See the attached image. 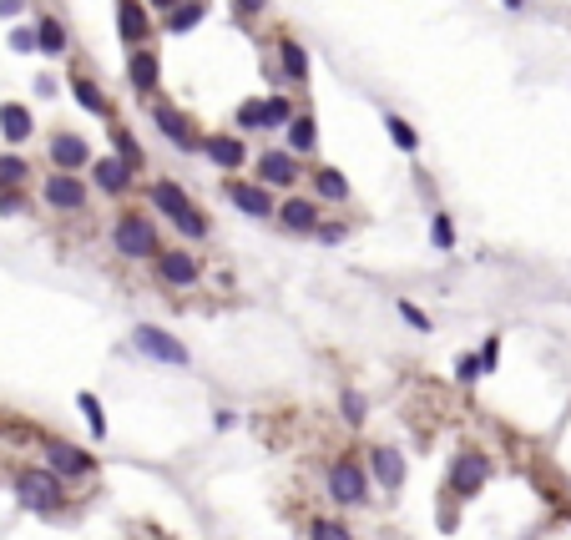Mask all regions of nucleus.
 I'll return each mask as SVG.
<instances>
[{
  "instance_id": "c756f323",
  "label": "nucleus",
  "mask_w": 571,
  "mask_h": 540,
  "mask_svg": "<svg viewBox=\"0 0 571 540\" xmlns=\"http://www.w3.org/2000/svg\"><path fill=\"white\" fill-rule=\"evenodd\" d=\"M430 243H435L440 253L455 248V223H451V213H435V217H430Z\"/></svg>"
},
{
  "instance_id": "2f4dec72",
  "label": "nucleus",
  "mask_w": 571,
  "mask_h": 540,
  "mask_svg": "<svg viewBox=\"0 0 571 540\" xmlns=\"http://www.w3.org/2000/svg\"><path fill=\"white\" fill-rule=\"evenodd\" d=\"M77 404H81V414H87V424H91V434H97V440H101V434H107V414H101V404H97V394H87V389H81V394H77Z\"/></svg>"
},
{
  "instance_id": "58836bf2",
  "label": "nucleus",
  "mask_w": 571,
  "mask_h": 540,
  "mask_svg": "<svg viewBox=\"0 0 571 540\" xmlns=\"http://www.w3.org/2000/svg\"><path fill=\"white\" fill-rule=\"evenodd\" d=\"M264 11H268V0H233V16L238 21H258Z\"/></svg>"
},
{
  "instance_id": "9d476101",
  "label": "nucleus",
  "mask_w": 571,
  "mask_h": 540,
  "mask_svg": "<svg viewBox=\"0 0 571 540\" xmlns=\"http://www.w3.org/2000/svg\"><path fill=\"white\" fill-rule=\"evenodd\" d=\"M253 167H258V182H264V187H274V192H278V187L288 192V187H294L298 177H304V167H298V151H288V147L264 151V157H258Z\"/></svg>"
},
{
  "instance_id": "a878e982",
  "label": "nucleus",
  "mask_w": 571,
  "mask_h": 540,
  "mask_svg": "<svg viewBox=\"0 0 571 540\" xmlns=\"http://www.w3.org/2000/svg\"><path fill=\"white\" fill-rule=\"evenodd\" d=\"M202 16H208V0H182L177 11H167V31H172V36H187L192 26H202Z\"/></svg>"
},
{
  "instance_id": "7ed1b4c3",
  "label": "nucleus",
  "mask_w": 571,
  "mask_h": 540,
  "mask_svg": "<svg viewBox=\"0 0 571 540\" xmlns=\"http://www.w3.org/2000/svg\"><path fill=\"white\" fill-rule=\"evenodd\" d=\"M223 197H228L243 217H274L278 213L274 187H264L258 177H253V182H248V177H228V182H223Z\"/></svg>"
},
{
  "instance_id": "f8f14e48",
  "label": "nucleus",
  "mask_w": 571,
  "mask_h": 540,
  "mask_svg": "<svg viewBox=\"0 0 571 540\" xmlns=\"http://www.w3.org/2000/svg\"><path fill=\"white\" fill-rule=\"evenodd\" d=\"M46 157H51V167H61V172H81V167H91V147L81 131H56L51 141H46Z\"/></svg>"
},
{
  "instance_id": "c9c22d12",
  "label": "nucleus",
  "mask_w": 571,
  "mask_h": 540,
  "mask_svg": "<svg viewBox=\"0 0 571 540\" xmlns=\"http://www.w3.org/2000/svg\"><path fill=\"white\" fill-rule=\"evenodd\" d=\"M400 318H405L410 328H420V334H430V314H425V308H415L410 298H400Z\"/></svg>"
},
{
  "instance_id": "dca6fc26",
  "label": "nucleus",
  "mask_w": 571,
  "mask_h": 540,
  "mask_svg": "<svg viewBox=\"0 0 571 540\" xmlns=\"http://www.w3.org/2000/svg\"><path fill=\"white\" fill-rule=\"evenodd\" d=\"M274 217H278V227H284V233H319L324 207L314 202V197H284Z\"/></svg>"
},
{
  "instance_id": "4be33fe9",
  "label": "nucleus",
  "mask_w": 571,
  "mask_h": 540,
  "mask_svg": "<svg viewBox=\"0 0 571 540\" xmlns=\"http://www.w3.org/2000/svg\"><path fill=\"white\" fill-rule=\"evenodd\" d=\"M71 97H77V107H81V111H91V117H101V121L111 117V101L101 97V87L91 81V76L71 71Z\"/></svg>"
},
{
  "instance_id": "cd10ccee",
  "label": "nucleus",
  "mask_w": 571,
  "mask_h": 540,
  "mask_svg": "<svg viewBox=\"0 0 571 540\" xmlns=\"http://www.w3.org/2000/svg\"><path fill=\"white\" fill-rule=\"evenodd\" d=\"M107 137H111V151H117V157H127L132 167H142V162H147V157H142V147H137V137H132L127 127H111Z\"/></svg>"
},
{
  "instance_id": "ea45409f",
  "label": "nucleus",
  "mask_w": 571,
  "mask_h": 540,
  "mask_svg": "<svg viewBox=\"0 0 571 540\" xmlns=\"http://www.w3.org/2000/svg\"><path fill=\"white\" fill-rule=\"evenodd\" d=\"M481 364H485V374H491V369L501 364V334H491V338L481 344Z\"/></svg>"
},
{
  "instance_id": "a211bd4d",
  "label": "nucleus",
  "mask_w": 571,
  "mask_h": 540,
  "mask_svg": "<svg viewBox=\"0 0 571 540\" xmlns=\"http://www.w3.org/2000/svg\"><path fill=\"white\" fill-rule=\"evenodd\" d=\"M31 131H36L31 107H21V101H0V137L21 147V141H31Z\"/></svg>"
},
{
  "instance_id": "1a4fd4ad",
  "label": "nucleus",
  "mask_w": 571,
  "mask_h": 540,
  "mask_svg": "<svg viewBox=\"0 0 571 540\" xmlns=\"http://www.w3.org/2000/svg\"><path fill=\"white\" fill-rule=\"evenodd\" d=\"M485 480H491V460H485L481 450H461V454H455V465H451V495L471 500V495H481Z\"/></svg>"
},
{
  "instance_id": "79ce46f5",
  "label": "nucleus",
  "mask_w": 571,
  "mask_h": 540,
  "mask_svg": "<svg viewBox=\"0 0 571 540\" xmlns=\"http://www.w3.org/2000/svg\"><path fill=\"white\" fill-rule=\"evenodd\" d=\"M0 213H5V217L26 213V202H21V197H16V192H11V187H0Z\"/></svg>"
},
{
  "instance_id": "2eb2a0df",
  "label": "nucleus",
  "mask_w": 571,
  "mask_h": 540,
  "mask_svg": "<svg viewBox=\"0 0 571 540\" xmlns=\"http://www.w3.org/2000/svg\"><path fill=\"white\" fill-rule=\"evenodd\" d=\"M127 81H132L137 97H152V91L162 87V56L147 51V46H132V56H127Z\"/></svg>"
},
{
  "instance_id": "423d86ee",
  "label": "nucleus",
  "mask_w": 571,
  "mask_h": 540,
  "mask_svg": "<svg viewBox=\"0 0 571 540\" xmlns=\"http://www.w3.org/2000/svg\"><path fill=\"white\" fill-rule=\"evenodd\" d=\"M41 197L51 213H87V182H81V172H61L56 167L41 182Z\"/></svg>"
},
{
  "instance_id": "0eeeda50",
  "label": "nucleus",
  "mask_w": 571,
  "mask_h": 540,
  "mask_svg": "<svg viewBox=\"0 0 571 540\" xmlns=\"http://www.w3.org/2000/svg\"><path fill=\"white\" fill-rule=\"evenodd\" d=\"M16 495H21L31 510H56L61 500H67V490H61L56 470H21V475H16Z\"/></svg>"
},
{
  "instance_id": "c03bdc74",
  "label": "nucleus",
  "mask_w": 571,
  "mask_h": 540,
  "mask_svg": "<svg viewBox=\"0 0 571 540\" xmlns=\"http://www.w3.org/2000/svg\"><path fill=\"white\" fill-rule=\"evenodd\" d=\"M177 5H182V0H147V11H162V16L177 11Z\"/></svg>"
},
{
  "instance_id": "e433bc0d",
  "label": "nucleus",
  "mask_w": 571,
  "mask_h": 540,
  "mask_svg": "<svg viewBox=\"0 0 571 540\" xmlns=\"http://www.w3.org/2000/svg\"><path fill=\"white\" fill-rule=\"evenodd\" d=\"M308 535H314V540H354L349 530L339 525V520H314V530H308Z\"/></svg>"
},
{
  "instance_id": "a18cd8bd",
  "label": "nucleus",
  "mask_w": 571,
  "mask_h": 540,
  "mask_svg": "<svg viewBox=\"0 0 571 540\" xmlns=\"http://www.w3.org/2000/svg\"><path fill=\"white\" fill-rule=\"evenodd\" d=\"M505 11H526V0H505Z\"/></svg>"
},
{
  "instance_id": "20e7f679",
  "label": "nucleus",
  "mask_w": 571,
  "mask_h": 540,
  "mask_svg": "<svg viewBox=\"0 0 571 540\" xmlns=\"http://www.w3.org/2000/svg\"><path fill=\"white\" fill-rule=\"evenodd\" d=\"M132 344L142 348L147 358H157V364H172V369H187L192 364V354H187V344H177L167 328H157V324H137L132 328Z\"/></svg>"
},
{
  "instance_id": "ddd939ff",
  "label": "nucleus",
  "mask_w": 571,
  "mask_h": 540,
  "mask_svg": "<svg viewBox=\"0 0 571 540\" xmlns=\"http://www.w3.org/2000/svg\"><path fill=\"white\" fill-rule=\"evenodd\" d=\"M202 157H208L218 172H243V162H248V141L233 137V131H213V137L202 141Z\"/></svg>"
},
{
  "instance_id": "9b49d317",
  "label": "nucleus",
  "mask_w": 571,
  "mask_h": 540,
  "mask_svg": "<svg viewBox=\"0 0 571 540\" xmlns=\"http://www.w3.org/2000/svg\"><path fill=\"white\" fill-rule=\"evenodd\" d=\"M152 263H157V278H162L167 288H192V283L202 278V263L187 248H162Z\"/></svg>"
},
{
  "instance_id": "f03ea898",
  "label": "nucleus",
  "mask_w": 571,
  "mask_h": 540,
  "mask_svg": "<svg viewBox=\"0 0 571 540\" xmlns=\"http://www.w3.org/2000/svg\"><path fill=\"white\" fill-rule=\"evenodd\" d=\"M111 248L121 253V258L132 263H147L162 253V238H157V223L147 213H137V207H127V213H117V223H111Z\"/></svg>"
},
{
  "instance_id": "b1692460",
  "label": "nucleus",
  "mask_w": 571,
  "mask_h": 540,
  "mask_svg": "<svg viewBox=\"0 0 571 540\" xmlns=\"http://www.w3.org/2000/svg\"><path fill=\"white\" fill-rule=\"evenodd\" d=\"M369 470H374V480H379L385 490L405 485V460H400L395 450H369Z\"/></svg>"
},
{
  "instance_id": "f704fd0d",
  "label": "nucleus",
  "mask_w": 571,
  "mask_h": 540,
  "mask_svg": "<svg viewBox=\"0 0 571 540\" xmlns=\"http://www.w3.org/2000/svg\"><path fill=\"white\" fill-rule=\"evenodd\" d=\"M481 374H485L481 354H461V358H455V379H461V384H475Z\"/></svg>"
},
{
  "instance_id": "c85d7f7f",
  "label": "nucleus",
  "mask_w": 571,
  "mask_h": 540,
  "mask_svg": "<svg viewBox=\"0 0 571 540\" xmlns=\"http://www.w3.org/2000/svg\"><path fill=\"white\" fill-rule=\"evenodd\" d=\"M264 107H268V131H284L288 121H294V101H288L284 91H274V97H268Z\"/></svg>"
},
{
  "instance_id": "393cba45",
  "label": "nucleus",
  "mask_w": 571,
  "mask_h": 540,
  "mask_svg": "<svg viewBox=\"0 0 571 540\" xmlns=\"http://www.w3.org/2000/svg\"><path fill=\"white\" fill-rule=\"evenodd\" d=\"M36 46H41V56H67V26L56 21V16H36Z\"/></svg>"
},
{
  "instance_id": "37998d69",
  "label": "nucleus",
  "mask_w": 571,
  "mask_h": 540,
  "mask_svg": "<svg viewBox=\"0 0 571 540\" xmlns=\"http://www.w3.org/2000/svg\"><path fill=\"white\" fill-rule=\"evenodd\" d=\"M26 5H31V0H0V21H16Z\"/></svg>"
},
{
  "instance_id": "f3484780",
  "label": "nucleus",
  "mask_w": 571,
  "mask_h": 540,
  "mask_svg": "<svg viewBox=\"0 0 571 540\" xmlns=\"http://www.w3.org/2000/svg\"><path fill=\"white\" fill-rule=\"evenodd\" d=\"M87 172H91V182H97V187H101V192H107V197H121V192H127V187H132L137 167L127 162V157H101V162H91Z\"/></svg>"
},
{
  "instance_id": "412c9836",
  "label": "nucleus",
  "mask_w": 571,
  "mask_h": 540,
  "mask_svg": "<svg viewBox=\"0 0 571 540\" xmlns=\"http://www.w3.org/2000/svg\"><path fill=\"white\" fill-rule=\"evenodd\" d=\"M284 141L288 151H298V157H308V151L319 147V121L308 117V111H294V121L284 127Z\"/></svg>"
},
{
  "instance_id": "bb28decb",
  "label": "nucleus",
  "mask_w": 571,
  "mask_h": 540,
  "mask_svg": "<svg viewBox=\"0 0 571 540\" xmlns=\"http://www.w3.org/2000/svg\"><path fill=\"white\" fill-rule=\"evenodd\" d=\"M385 131H389V141H395L400 151H420V131L410 127L405 117H395V111H389V117H385Z\"/></svg>"
},
{
  "instance_id": "a19ab883",
  "label": "nucleus",
  "mask_w": 571,
  "mask_h": 540,
  "mask_svg": "<svg viewBox=\"0 0 571 540\" xmlns=\"http://www.w3.org/2000/svg\"><path fill=\"white\" fill-rule=\"evenodd\" d=\"M344 233H349L344 223H319V233H314V238H319V243H344Z\"/></svg>"
},
{
  "instance_id": "aec40b11",
  "label": "nucleus",
  "mask_w": 571,
  "mask_h": 540,
  "mask_svg": "<svg viewBox=\"0 0 571 540\" xmlns=\"http://www.w3.org/2000/svg\"><path fill=\"white\" fill-rule=\"evenodd\" d=\"M308 177H314V192H319V202H349L354 187H349V177H344L339 167L324 162V167H314Z\"/></svg>"
},
{
  "instance_id": "f257e3e1",
  "label": "nucleus",
  "mask_w": 571,
  "mask_h": 540,
  "mask_svg": "<svg viewBox=\"0 0 571 540\" xmlns=\"http://www.w3.org/2000/svg\"><path fill=\"white\" fill-rule=\"evenodd\" d=\"M152 207H162V217L182 233V238H208L213 233V223H208V213H198V202L182 192V182H172V177H157L152 182Z\"/></svg>"
},
{
  "instance_id": "72a5a7b5",
  "label": "nucleus",
  "mask_w": 571,
  "mask_h": 540,
  "mask_svg": "<svg viewBox=\"0 0 571 540\" xmlns=\"http://www.w3.org/2000/svg\"><path fill=\"white\" fill-rule=\"evenodd\" d=\"M339 410H344V420H349V424H364V414H369V404H364V394H359V389H344Z\"/></svg>"
},
{
  "instance_id": "6ab92c4d",
  "label": "nucleus",
  "mask_w": 571,
  "mask_h": 540,
  "mask_svg": "<svg viewBox=\"0 0 571 540\" xmlns=\"http://www.w3.org/2000/svg\"><path fill=\"white\" fill-rule=\"evenodd\" d=\"M46 465H51L56 475H87V470H91V454H81L77 444L51 440V444H46Z\"/></svg>"
},
{
  "instance_id": "39448f33",
  "label": "nucleus",
  "mask_w": 571,
  "mask_h": 540,
  "mask_svg": "<svg viewBox=\"0 0 571 540\" xmlns=\"http://www.w3.org/2000/svg\"><path fill=\"white\" fill-rule=\"evenodd\" d=\"M329 495L339 500V505H364L369 500V475H364L359 460H349V454H339L329 465Z\"/></svg>"
},
{
  "instance_id": "7c9ffc66",
  "label": "nucleus",
  "mask_w": 571,
  "mask_h": 540,
  "mask_svg": "<svg viewBox=\"0 0 571 540\" xmlns=\"http://www.w3.org/2000/svg\"><path fill=\"white\" fill-rule=\"evenodd\" d=\"M238 127L243 131H268V107H264V101H243V107H238Z\"/></svg>"
},
{
  "instance_id": "6e6552de",
  "label": "nucleus",
  "mask_w": 571,
  "mask_h": 540,
  "mask_svg": "<svg viewBox=\"0 0 571 540\" xmlns=\"http://www.w3.org/2000/svg\"><path fill=\"white\" fill-rule=\"evenodd\" d=\"M152 121H157V131H162L177 151H187V157L202 151V141H208V137H198V127H192V121L172 107V101H152Z\"/></svg>"
},
{
  "instance_id": "5701e85b",
  "label": "nucleus",
  "mask_w": 571,
  "mask_h": 540,
  "mask_svg": "<svg viewBox=\"0 0 571 540\" xmlns=\"http://www.w3.org/2000/svg\"><path fill=\"white\" fill-rule=\"evenodd\" d=\"M278 66H284V76L294 81V87L308 81V51L294 41V36H278Z\"/></svg>"
},
{
  "instance_id": "473e14b6",
  "label": "nucleus",
  "mask_w": 571,
  "mask_h": 540,
  "mask_svg": "<svg viewBox=\"0 0 571 540\" xmlns=\"http://www.w3.org/2000/svg\"><path fill=\"white\" fill-rule=\"evenodd\" d=\"M26 177H31L26 157H0V187H21Z\"/></svg>"
},
{
  "instance_id": "4468645a",
  "label": "nucleus",
  "mask_w": 571,
  "mask_h": 540,
  "mask_svg": "<svg viewBox=\"0 0 571 540\" xmlns=\"http://www.w3.org/2000/svg\"><path fill=\"white\" fill-rule=\"evenodd\" d=\"M117 36L127 46L152 41V11H147V0H117Z\"/></svg>"
},
{
  "instance_id": "4c0bfd02",
  "label": "nucleus",
  "mask_w": 571,
  "mask_h": 540,
  "mask_svg": "<svg viewBox=\"0 0 571 540\" xmlns=\"http://www.w3.org/2000/svg\"><path fill=\"white\" fill-rule=\"evenodd\" d=\"M11 51H21V56L41 51V46H36V26H16V31H11Z\"/></svg>"
}]
</instances>
